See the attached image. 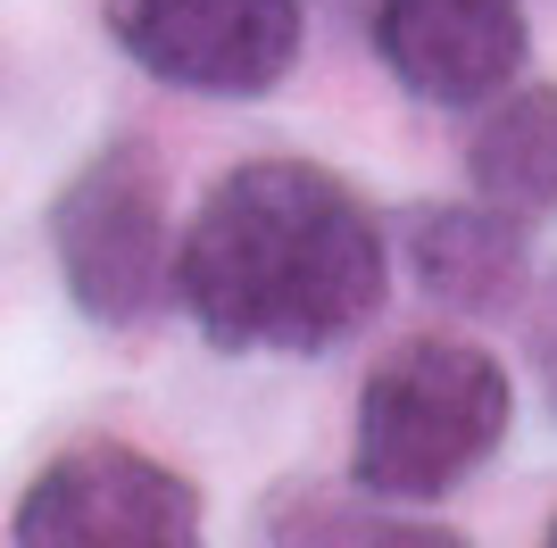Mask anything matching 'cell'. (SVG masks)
Segmentation results:
<instances>
[{"label":"cell","instance_id":"277c9868","mask_svg":"<svg viewBox=\"0 0 557 548\" xmlns=\"http://www.w3.org/2000/svg\"><path fill=\"white\" fill-rule=\"evenodd\" d=\"M109 34L141 75L209 100H258L300 67V0H109Z\"/></svg>","mask_w":557,"mask_h":548},{"label":"cell","instance_id":"30bf717a","mask_svg":"<svg viewBox=\"0 0 557 548\" xmlns=\"http://www.w3.org/2000/svg\"><path fill=\"white\" fill-rule=\"evenodd\" d=\"M549 540H557V524H549Z\"/></svg>","mask_w":557,"mask_h":548},{"label":"cell","instance_id":"9c48e42d","mask_svg":"<svg viewBox=\"0 0 557 548\" xmlns=\"http://www.w3.org/2000/svg\"><path fill=\"white\" fill-rule=\"evenodd\" d=\"M533 365H541V383H549V408H557V283L541 291V308H533Z\"/></svg>","mask_w":557,"mask_h":548},{"label":"cell","instance_id":"6da1fadb","mask_svg":"<svg viewBox=\"0 0 557 548\" xmlns=\"http://www.w3.org/2000/svg\"><path fill=\"white\" fill-rule=\"evenodd\" d=\"M392 250L342 175L250 159L216 183L175 241V299L209 349L317 358L383 308Z\"/></svg>","mask_w":557,"mask_h":548},{"label":"cell","instance_id":"52a82bcc","mask_svg":"<svg viewBox=\"0 0 557 548\" xmlns=\"http://www.w3.org/2000/svg\"><path fill=\"white\" fill-rule=\"evenodd\" d=\"M408 266H417L424 299H442L458 316H499V308L524 299V274H533L524 216H508L491 200L483 208H433L408 233Z\"/></svg>","mask_w":557,"mask_h":548},{"label":"cell","instance_id":"3957f363","mask_svg":"<svg viewBox=\"0 0 557 548\" xmlns=\"http://www.w3.org/2000/svg\"><path fill=\"white\" fill-rule=\"evenodd\" d=\"M50 241L67 274L75 308L92 324H141L175 291V241H166V200H159V159L141 141L100 150L50 208Z\"/></svg>","mask_w":557,"mask_h":548},{"label":"cell","instance_id":"8992f818","mask_svg":"<svg viewBox=\"0 0 557 548\" xmlns=\"http://www.w3.org/2000/svg\"><path fill=\"white\" fill-rule=\"evenodd\" d=\"M374 50L417 100L483 109L524 67V9L516 0H383Z\"/></svg>","mask_w":557,"mask_h":548},{"label":"cell","instance_id":"ba28073f","mask_svg":"<svg viewBox=\"0 0 557 548\" xmlns=\"http://www.w3.org/2000/svg\"><path fill=\"white\" fill-rule=\"evenodd\" d=\"M483 125L466 141V175L491 208L508 216H549L557 208V91L549 84H524V91H491L483 100Z\"/></svg>","mask_w":557,"mask_h":548},{"label":"cell","instance_id":"5b68a950","mask_svg":"<svg viewBox=\"0 0 557 548\" xmlns=\"http://www.w3.org/2000/svg\"><path fill=\"white\" fill-rule=\"evenodd\" d=\"M9 532L34 548H191L200 490L125 440H84L34 474Z\"/></svg>","mask_w":557,"mask_h":548},{"label":"cell","instance_id":"7a4b0ae2","mask_svg":"<svg viewBox=\"0 0 557 548\" xmlns=\"http://www.w3.org/2000/svg\"><path fill=\"white\" fill-rule=\"evenodd\" d=\"M508 374L474 341H408L358 390V482L374 499L433 507L508 440Z\"/></svg>","mask_w":557,"mask_h":548}]
</instances>
